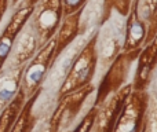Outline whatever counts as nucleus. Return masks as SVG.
Wrapping results in <instances>:
<instances>
[{
	"label": "nucleus",
	"mask_w": 157,
	"mask_h": 132,
	"mask_svg": "<svg viewBox=\"0 0 157 132\" xmlns=\"http://www.w3.org/2000/svg\"><path fill=\"white\" fill-rule=\"evenodd\" d=\"M97 32L95 30L88 40L86 41L81 50L73 58L62 83L57 92V99L63 95L80 89L81 87L91 84L95 73H97L98 57H97Z\"/></svg>",
	"instance_id": "obj_1"
},
{
	"label": "nucleus",
	"mask_w": 157,
	"mask_h": 132,
	"mask_svg": "<svg viewBox=\"0 0 157 132\" xmlns=\"http://www.w3.org/2000/svg\"><path fill=\"white\" fill-rule=\"evenodd\" d=\"M124 17L113 13L112 17L98 28L97 32V57L101 73L103 74L112 61L121 52L124 40Z\"/></svg>",
	"instance_id": "obj_2"
},
{
	"label": "nucleus",
	"mask_w": 157,
	"mask_h": 132,
	"mask_svg": "<svg viewBox=\"0 0 157 132\" xmlns=\"http://www.w3.org/2000/svg\"><path fill=\"white\" fill-rule=\"evenodd\" d=\"M95 87L91 84L81 87L73 92L63 95L57 99V106L48 116V123L54 132H69L72 124L80 116L81 109L87 102L90 95L94 94Z\"/></svg>",
	"instance_id": "obj_3"
},
{
	"label": "nucleus",
	"mask_w": 157,
	"mask_h": 132,
	"mask_svg": "<svg viewBox=\"0 0 157 132\" xmlns=\"http://www.w3.org/2000/svg\"><path fill=\"white\" fill-rule=\"evenodd\" d=\"M141 48L132 50V51H121L108 66L101 77L99 85H98L97 94H95L94 106H98L109 98L113 92L119 91L123 85L127 84L128 74L131 72L132 63L136 62Z\"/></svg>",
	"instance_id": "obj_4"
},
{
	"label": "nucleus",
	"mask_w": 157,
	"mask_h": 132,
	"mask_svg": "<svg viewBox=\"0 0 157 132\" xmlns=\"http://www.w3.org/2000/svg\"><path fill=\"white\" fill-rule=\"evenodd\" d=\"M54 52L55 37H52L43 47H40L37 52L25 63L19 89L25 94L26 99L41 88L50 69H51L52 61H54Z\"/></svg>",
	"instance_id": "obj_5"
},
{
	"label": "nucleus",
	"mask_w": 157,
	"mask_h": 132,
	"mask_svg": "<svg viewBox=\"0 0 157 132\" xmlns=\"http://www.w3.org/2000/svg\"><path fill=\"white\" fill-rule=\"evenodd\" d=\"M62 17V0H39L33 6V13L28 24L37 35L39 47H43L50 39L55 36Z\"/></svg>",
	"instance_id": "obj_6"
},
{
	"label": "nucleus",
	"mask_w": 157,
	"mask_h": 132,
	"mask_svg": "<svg viewBox=\"0 0 157 132\" xmlns=\"http://www.w3.org/2000/svg\"><path fill=\"white\" fill-rule=\"evenodd\" d=\"M149 91L131 89L116 116L112 132H141Z\"/></svg>",
	"instance_id": "obj_7"
},
{
	"label": "nucleus",
	"mask_w": 157,
	"mask_h": 132,
	"mask_svg": "<svg viewBox=\"0 0 157 132\" xmlns=\"http://www.w3.org/2000/svg\"><path fill=\"white\" fill-rule=\"evenodd\" d=\"M14 8L15 10L13 11L10 19L7 21L6 26L3 28L2 33H0V70L4 67V63L10 55L17 36L19 35L22 28L26 25L33 13V6L25 4L22 2H19Z\"/></svg>",
	"instance_id": "obj_8"
},
{
	"label": "nucleus",
	"mask_w": 157,
	"mask_h": 132,
	"mask_svg": "<svg viewBox=\"0 0 157 132\" xmlns=\"http://www.w3.org/2000/svg\"><path fill=\"white\" fill-rule=\"evenodd\" d=\"M131 89H132L131 83L125 84L119 91L113 92L101 105L97 106V114H95L90 132H112L117 113H119L121 105L124 103L125 98L131 92Z\"/></svg>",
	"instance_id": "obj_9"
},
{
	"label": "nucleus",
	"mask_w": 157,
	"mask_h": 132,
	"mask_svg": "<svg viewBox=\"0 0 157 132\" xmlns=\"http://www.w3.org/2000/svg\"><path fill=\"white\" fill-rule=\"evenodd\" d=\"M136 62L138 65L131 85L135 91H146L152 84L153 74L157 69V35L141 48Z\"/></svg>",
	"instance_id": "obj_10"
},
{
	"label": "nucleus",
	"mask_w": 157,
	"mask_h": 132,
	"mask_svg": "<svg viewBox=\"0 0 157 132\" xmlns=\"http://www.w3.org/2000/svg\"><path fill=\"white\" fill-rule=\"evenodd\" d=\"M39 48L40 47H39L37 35H36L35 29L26 22V25L22 28V30L14 41L10 55L4 63V67L24 66L37 52Z\"/></svg>",
	"instance_id": "obj_11"
},
{
	"label": "nucleus",
	"mask_w": 157,
	"mask_h": 132,
	"mask_svg": "<svg viewBox=\"0 0 157 132\" xmlns=\"http://www.w3.org/2000/svg\"><path fill=\"white\" fill-rule=\"evenodd\" d=\"M138 0H132L130 13L124 19V40H123L121 51H132L142 48L146 39L147 26L146 22L141 18L136 7Z\"/></svg>",
	"instance_id": "obj_12"
},
{
	"label": "nucleus",
	"mask_w": 157,
	"mask_h": 132,
	"mask_svg": "<svg viewBox=\"0 0 157 132\" xmlns=\"http://www.w3.org/2000/svg\"><path fill=\"white\" fill-rule=\"evenodd\" d=\"M80 15H81V10L62 17L59 28H58L57 33L54 36L55 37L54 61L59 57V54L66 47H69L80 36Z\"/></svg>",
	"instance_id": "obj_13"
},
{
	"label": "nucleus",
	"mask_w": 157,
	"mask_h": 132,
	"mask_svg": "<svg viewBox=\"0 0 157 132\" xmlns=\"http://www.w3.org/2000/svg\"><path fill=\"white\" fill-rule=\"evenodd\" d=\"M24 67L25 65L18 67H3L0 70V111L19 91Z\"/></svg>",
	"instance_id": "obj_14"
},
{
	"label": "nucleus",
	"mask_w": 157,
	"mask_h": 132,
	"mask_svg": "<svg viewBox=\"0 0 157 132\" xmlns=\"http://www.w3.org/2000/svg\"><path fill=\"white\" fill-rule=\"evenodd\" d=\"M40 89L26 99V102L24 103L21 111H19L18 117L15 119L13 127L10 128L8 132H32L36 128L39 117L35 111V103L37 100L39 95H40Z\"/></svg>",
	"instance_id": "obj_15"
},
{
	"label": "nucleus",
	"mask_w": 157,
	"mask_h": 132,
	"mask_svg": "<svg viewBox=\"0 0 157 132\" xmlns=\"http://www.w3.org/2000/svg\"><path fill=\"white\" fill-rule=\"evenodd\" d=\"M136 7L141 18L146 22L147 26L146 39L144 43V46H146L157 35V0H138Z\"/></svg>",
	"instance_id": "obj_16"
},
{
	"label": "nucleus",
	"mask_w": 157,
	"mask_h": 132,
	"mask_svg": "<svg viewBox=\"0 0 157 132\" xmlns=\"http://www.w3.org/2000/svg\"><path fill=\"white\" fill-rule=\"evenodd\" d=\"M26 102V96L25 94L19 89L17 92V95L11 99L10 103L3 107V110L0 111V132H8L10 128L13 127L15 119L18 117L19 111H21L24 103Z\"/></svg>",
	"instance_id": "obj_17"
},
{
	"label": "nucleus",
	"mask_w": 157,
	"mask_h": 132,
	"mask_svg": "<svg viewBox=\"0 0 157 132\" xmlns=\"http://www.w3.org/2000/svg\"><path fill=\"white\" fill-rule=\"evenodd\" d=\"M131 3H132V0H102V14H101L99 26L110 18L114 11H116V14L125 18L130 13Z\"/></svg>",
	"instance_id": "obj_18"
},
{
	"label": "nucleus",
	"mask_w": 157,
	"mask_h": 132,
	"mask_svg": "<svg viewBox=\"0 0 157 132\" xmlns=\"http://www.w3.org/2000/svg\"><path fill=\"white\" fill-rule=\"evenodd\" d=\"M141 132H157V98L150 92Z\"/></svg>",
	"instance_id": "obj_19"
},
{
	"label": "nucleus",
	"mask_w": 157,
	"mask_h": 132,
	"mask_svg": "<svg viewBox=\"0 0 157 132\" xmlns=\"http://www.w3.org/2000/svg\"><path fill=\"white\" fill-rule=\"evenodd\" d=\"M95 114H97V106L92 105L88 109V111H86V114L81 117V120L76 124V127L69 132H90L92 123H94Z\"/></svg>",
	"instance_id": "obj_20"
},
{
	"label": "nucleus",
	"mask_w": 157,
	"mask_h": 132,
	"mask_svg": "<svg viewBox=\"0 0 157 132\" xmlns=\"http://www.w3.org/2000/svg\"><path fill=\"white\" fill-rule=\"evenodd\" d=\"M88 2L90 0H62L63 15H68V14L76 13V11L81 10Z\"/></svg>",
	"instance_id": "obj_21"
},
{
	"label": "nucleus",
	"mask_w": 157,
	"mask_h": 132,
	"mask_svg": "<svg viewBox=\"0 0 157 132\" xmlns=\"http://www.w3.org/2000/svg\"><path fill=\"white\" fill-rule=\"evenodd\" d=\"M8 8H10V0H0V24H2Z\"/></svg>",
	"instance_id": "obj_22"
},
{
	"label": "nucleus",
	"mask_w": 157,
	"mask_h": 132,
	"mask_svg": "<svg viewBox=\"0 0 157 132\" xmlns=\"http://www.w3.org/2000/svg\"><path fill=\"white\" fill-rule=\"evenodd\" d=\"M32 132H54V130L51 128V125H50V123H48V119H47L44 123H41L39 128H37V125H36V128Z\"/></svg>",
	"instance_id": "obj_23"
},
{
	"label": "nucleus",
	"mask_w": 157,
	"mask_h": 132,
	"mask_svg": "<svg viewBox=\"0 0 157 132\" xmlns=\"http://www.w3.org/2000/svg\"><path fill=\"white\" fill-rule=\"evenodd\" d=\"M37 2H39V0H22V3H25V4H29V6H35Z\"/></svg>",
	"instance_id": "obj_24"
},
{
	"label": "nucleus",
	"mask_w": 157,
	"mask_h": 132,
	"mask_svg": "<svg viewBox=\"0 0 157 132\" xmlns=\"http://www.w3.org/2000/svg\"><path fill=\"white\" fill-rule=\"evenodd\" d=\"M19 2H21V0H10V7H15Z\"/></svg>",
	"instance_id": "obj_25"
},
{
	"label": "nucleus",
	"mask_w": 157,
	"mask_h": 132,
	"mask_svg": "<svg viewBox=\"0 0 157 132\" xmlns=\"http://www.w3.org/2000/svg\"><path fill=\"white\" fill-rule=\"evenodd\" d=\"M150 94H153V95H155V96L157 98V89H156V91H155V92H150Z\"/></svg>",
	"instance_id": "obj_26"
}]
</instances>
